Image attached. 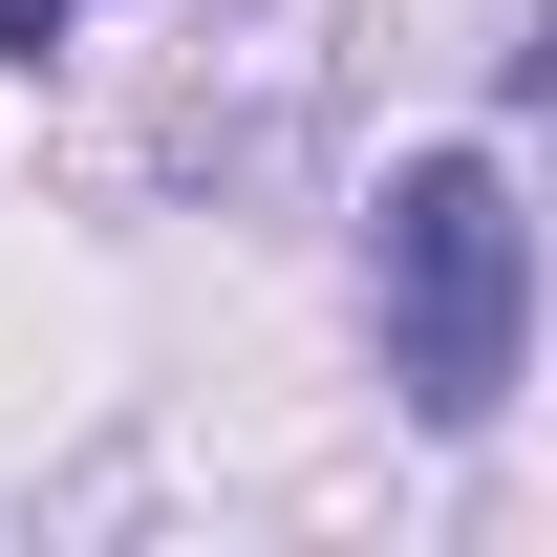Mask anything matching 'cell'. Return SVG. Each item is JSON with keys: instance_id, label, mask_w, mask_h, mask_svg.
Segmentation results:
<instances>
[{"instance_id": "2", "label": "cell", "mask_w": 557, "mask_h": 557, "mask_svg": "<svg viewBox=\"0 0 557 557\" xmlns=\"http://www.w3.org/2000/svg\"><path fill=\"white\" fill-rule=\"evenodd\" d=\"M22 44H65V0H0V65H22Z\"/></svg>"}, {"instance_id": "1", "label": "cell", "mask_w": 557, "mask_h": 557, "mask_svg": "<svg viewBox=\"0 0 557 557\" xmlns=\"http://www.w3.org/2000/svg\"><path fill=\"white\" fill-rule=\"evenodd\" d=\"M364 278H386V386H408L429 429H493V408H515V344H536V236H515V172H493V150L386 172Z\"/></svg>"}]
</instances>
